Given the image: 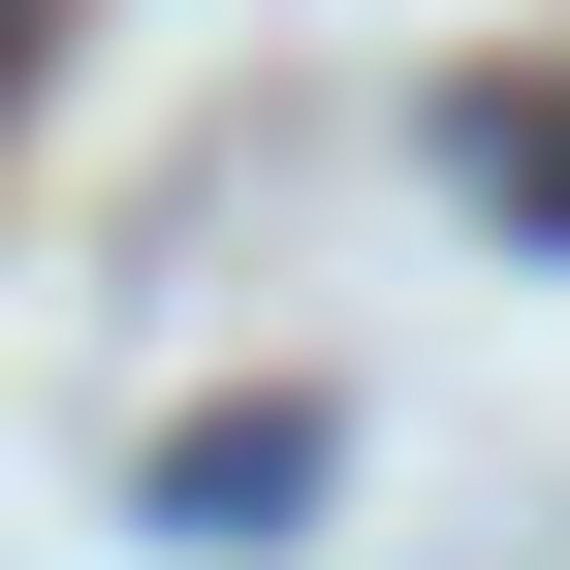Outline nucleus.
I'll return each instance as SVG.
<instances>
[{
	"label": "nucleus",
	"mask_w": 570,
	"mask_h": 570,
	"mask_svg": "<svg viewBox=\"0 0 570 570\" xmlns=\"http://www.w3.org/2000/svg\"><path fill=\"white\" fill-rule=\"evenodd\" d=\"M285 508H317V412H190L159 444V539H285Z\"/></svg>",
	"instance_id": "obj_1"
},
{
	"label": "nucleus",
	"mask_w": 570,
	"mask_h": 570,
	"mask_svg": "<svg viewBox=\"0 0 570 570\" xmlns=\"http://www.w3.org/2000/svg\"><path fill=\"white\" fill-rule=\"evenodd\" d=\"M444 190H475L508 254H570V63H539V96H444Z\"/></svg>",
	"instance_id": "obj_2"
},
{
	"label": "nucleus",
	"mask_w": 570,
	"mask_h": 570,
	"mask_svg": "<svg viewBox=\"0 0 570 570\" xmlns=\"http://www.w3.org/2000/svg\"><path fill=\"white\" fill-rule=\"evenodd\" d=\"M32 32H63V0H0V96H32Z\"/></svg>",
	"instance_id": "obj_3"
}]
</instances>
